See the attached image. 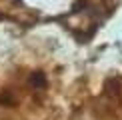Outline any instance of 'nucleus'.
Here are the masks:
<instances>
[]
</instances>
